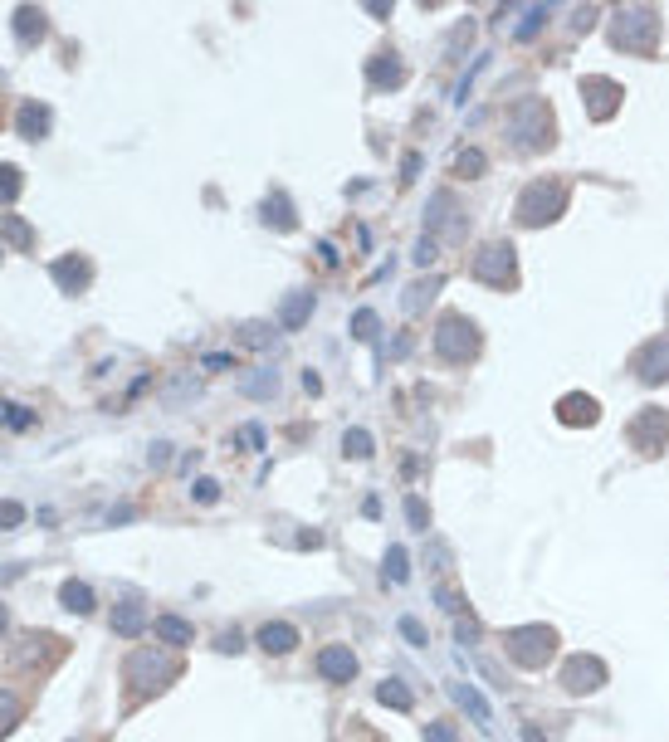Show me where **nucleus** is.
Segmentation results:
<instances>
[{"mask_svg": "<svg viewBox=\"0 0 669 742\" xmlns=\"http://www.w3.org/2000/svg\"><path fill=\"white\" fill-rule=\"evenodd\" d=\"M176 660H166L162 650H133L127 654V664H122V679H127V694L133 698H152V694H162L166 684L176 679Z\"/></svg>", "mask_w": 669, "mask_h": 742, "instance_id": "obj_1", "label": "nucleus"}, {"mask_svg": "<svg viewBox=\"0 0 669 742\" xmlns=\"http://www.w3.org/2000/svg\"><path fill=\"white\" fill-rule=\"evenodd\" d=\"M654 39H660V16H654L650 5H621L616 16H611V45L616 49L650 54Z\"/></svg>", "mask_w": 669, "mask_h": 742, "instance_id": "obj_2", "label": "nucleus"}, {"mask_svg": "<svg viewBox=\"0 0 669 742\" xmlns=\"http://www.w3.org/2000/svg\"><path fill=\"white\" fill-rule=\"evenodd\" d=\"M562 206H567V186L543 176V181H533L528 191L518 196L514 220H518V225H533V230H537V225H552V220H558V216H562Z\"/></svg>", "mask_w": 669, "mask_h": 742, "instance_id": "obj_3", "label": "nucleus"}, {"mask_svg": "<svg viewBox=\"0 0 669 742\" xmlns=\"http://www.w3.org/2000/svg\"><path fill=\"white\" fill-rule=\"evenodd\" d=\"M547 137H552V108L543 98H523L514 108V122H508V142L533 152V147H547Z\"/></svg>", "mask_w": 669, "mask_h": 742, "instance_id": "obj_4", "label": "nucleus"}, {"mask_svg": "<svg viewBox=\"0 0 669 742\" xmlns=\"http://www.w3.org/2000/svg\"><path fill=\"white\" fill-rule=\"evenodd\" d=\"M552 650H558V631H552V625L508 631V654H514V664H523V669H543L552 660Z\"/></svg>", "mask_w": 669, "mask_h": 742, "instance_id": "obj_5", "label": "nucleus"}, {"mask_svg": "<svg viewBox=\"0 0 669 742\" xmlns=\"http://www.w3.org/2000/svg\"><path fill=\"white\" fill-rule=\"evenodd\" d=\"M435 352L445 356V362H469V356L479 352V327L469 323L464 313L440 318V327H435Z\"/></svg>", "mask_w": 669, "mask_h": 742, "instance_id": "obj_6", "label": "nucleus"}, {"mask_svg": "<svg viewBox=\"0 0 669 742\" xmlns=\"http://www.w3.org/2000/svg\"><path fill=\"white\" fill-rule=\"evenodd\" d=\"M474 274L483 283H494V289H508V283L518 279V254L508 239H489L479 254H474Z\"/></svg>", "mask_w": 669, "mask_h": 742, "instance_id": "obj_7", "label": "nucleus"}, {"mask_svg": "<svg viewBox=\"0 0 669 742\" xmlns=\"http://www.w3.org/2000/svg\"><path fill=\"white\" fill-rule=\"evenodd\" d=\"M635 440L645 454H660L664 445H669V410H660V406H650V410H640V416L631 420V430H625Z\"/></svg>", "mask_w": 669, "mask_h": 742, "instance_id": "obj_8", "label": "nucleus"}, {"mask_svg": "<svg viewBox=\"0 0 669 742\" xmlns=\"http://www.w3.org/2000/svg\"><path fill=\"white\" fill-rule=\"evenodd\" d=\"M606 684V664L596 660V654H572L562 669V689L567 694H591V689H601Z\"/></svg>", "mask_w": 669, "mask_h": 742, "instance_id": "obj_9", "label": "nucleus"}, {"mask_svg": "<svg viewBox=\"0 0 669 742\" xmlns=\"http://www.w3.org/2000/svg\"><path fill=\"white\" fill-rule=\"evenodd\" d=\"M581 103H587L591 122H606L611 112L621 108V83H616V79H606V74L587 79V83H581Z\"/></svg>", "mask_w": 669, "mask_h": 742, "instance_id": "obj_10", "label": "nucleus"}, {"mask_svg": "<svg viewBox=\"0 0 669 742\" xmlns=\"http://www.w3.org/2000/svg\"><path fill=\"white\" fill-rule=\"evenodd\" d=\"M635 376L645 381V387H664L669 381V337H654L635 352Z\"/></svg>", "mask_w": 669, "mask_h": 742, "instance_id": "obj_11", "label": "nucleus"}, {"mask_svg": "<svg viewBox=\"0 0 669 742\" xmlns=\"http://www.w3.org/2000/svg\"><path fill=\"white\" fill-rule=\"evenodd\" d=\"M318 674H323L327 684H347L352 674H357V654H352L347 645H327V650H318Z\"/></svg>", "mask_w": 669, "mask_h": 742, "instance_id": "obj_12", "label": "nucleus"}, {"mask_svg": "<svg viewBox=\"0 0 669 742\" xmlns=\"http://www.w3.org/2000/svg\"><path fill=\"white\" fill-rule=\"evenodd\" d=\"M49 274L59 279L64 293H79V289H89V274H93V269H89V260H83V254H64V260L49 264Z\"/></svg>", "mask_w": 669, "mask_h": 742, "instance_id": "obj_13", "label": "nucleus"}, {"mask_svg": "<svg viewBox=\"0 0 669 742\" xmlns=\"http://www.w3.org/2000/svg\"><path fill=\"white\" fill-rule=\"evenodd\" d=\"M112 631L118 635H142L147 631V606H142V596H122L118 610H112Z\"/></svg>", "mask_w": 669, "mask_h": 742, "instance_id": "obj_14", "label": "nucleus"}, {"mask_svg": "<svg viewBox=\"0 0 669 742\" xmlns=\"http://www.w3.org/2000/svg\"><path fill=\"white\" fill-rule=\"evenodd\" d=\"M596 416H601V406H596L591 396H581V391L562 396V406H558V420L562 425H596Z\"/></svg>", "mask_w": 669, "mask_h": 742, "instance_id": "obj_15", "label": "nucleus"}, {"mask_svg": "<svg viewBox=\"0 0 669 742\" xmlns=\"http://www.w3.org/2000/svg\"><path fill=\"white\" fill-rule=\"evenodd\" d=\"M425 225L440 235H460V216H454V196H435L430 206H425Z\"/></svg>", "mask_w": 669, "mask_h": 742, "instance_id": "obj_16", "label": "nucleus"}, {"mask_svg": "<svg viewBox=\"0 0 669 742\" xmlns=\"http://www.w3.org/2000/svg\"><path fill=\"white\" fill-rule=\"evenodd\" d=\"M366 79H372V89H401L406 64L396 59V54H377V59L366 64Z\"/></svg>", "mask_w": 669, "mask_h": 742, "instance_id": "obj_17", "label": "nucleus"}, {"mask_svg": "<svg viewBox=\"0 0 669 742\" xmlns=\"http://www.w3.org/2000/svg\"><path fill=\"white\" fill-rule=\"evenodd\" d=\"M450 698L460 704L469 718H474L479 727H489V718H494V708H489V698H483L479 689H469V684H450Z\"/></svg>", "mask_w": 669, "mask_h": 742, "instance_id": "obj_18", "label": "nucleus"}, {"mask_svg": "<svg viewBox=\"0 0 669 742\" xmlns=\"http://www.w3.org/2000/svg\"><path fill=\"white\" fill-rule=\"evenodd\" d=\"M260 645H264V654H289L298 645V631H293L289 620H269L264 631H260Z\"/></svg>", "mask_w": 669, "mask_h": 742, "instance_id": "obj_19", "label": "nucleus"}, {"mask_svg": "<svg viewBox=\"0 0 669 742\" xmlns=\"http://www.w3.org/2000/svg\"><path fill=\"white\" fill-rule=\"evenodd\" d=\"M10 25H16L20 45H35V39H45V16H39L35 5H20L16 16H10Z\"/></svg>", "mask_w": 669, "mask_h": 742, "instance_id": "obj_20", "label": "nucleus"}, {"mask_svg": "<svg viewBox=\"0 0 669 742\" xmlns=\"http://www.w3.org/2000/svg\"><path fill=\"white\" fill-rule=\"evenodd\" d=\"M59 606L74 610V616H89V610H93V587H89V581H64Z\"/></svg>", "mask_w": 669, "mask_h": 742, "instance_id": "obj_21", "label": "nucleus"}, {"mask_svg": "<svg viewBox=\"0 0 669 742\" xmlns=\"http://www.w3.org/2000/svg\"><path fill=\"white\" fill-rule=\"evenodd\" d=\"M260 216H264V225H274V230H293V225H298L293 206H289V196H269Z\"/></svg>", "mask_w": 669, "mask_h": 742, "instance_id": "obj_22", "label": "nucleus"}, {"mask_svg": "<svg viewBox=\"0 0 669 742\" xmlns=\"http://www.w3.org/2000/svg\"><path fill=\"white\" fill-rule=\"evenodd\" d=\"M45 132H49V108L45 103H25L20 108V137L35 142V137H45Z\"/></svg>", "mask_w": 669, "mask_h": 742, "instance_id": "obj_23", "label": "nucleus"}, {"mask_svg": "<svg viewBox=\"0 0 669 742\" xmlns=\"http://www.w3.org/2000/svg\"><path fill=\"white\" fill-rule=\"evenodd\" d=\"M308 313H313V293L303 289V293H289V298H283L279 318H283V327H303V323H308Z\"/></svg>", "mask_w": 669, "mask_h": 742, "instance_id": "obj_24", "label": "nucleus"}, {"mask_svg": "<svg viewBox=\"0 0 669 742\" xmlns=\"http://www.w3.org/2000/svg\"><path fill=\"white\" fill-rule=\"evenodd\" d=\"M406 577H410V556H406V547H387V562H381V581H387V587H401Z\"/></svg>", "mask_w": 669, "mask_h": 742, "instance_id": "obj_25", "label": "nucleus"}, {"mask_svg": "<svg viewBox=\"0 0 669 742\" xmlns=\"http://www.w3.org/2000/svg\"><path fill=\"white\" fill-rule=\"evenodd\" d=\"M440 283H445V279L435 274V279H420L416 289H406V298H401V303H406V313H410V318H416V313H420V308H425V303H430V298L440 293Z\"/></svg>", "mask_w": 669, "mask_h": 742, "instance_id": "obj_26", "label": "nucleus"}, {"mask_svg": "<svg viewBox=\"0 0 669 742\" xmlns=\"http://www.w3.org/2000/svg\"><path fill=\"white\" fill-rule=\"evenodd\" d=\"M377 698L387 708H410V684H401V679H381L377 684Z\"/></svg>", "mask_w": 669, "mask_h": 742, "instance_id": "obj_27", "label": "nucleus"}, {"mask_svg": "<svg viewBox=\"0 0 669 742\" xmlns=\"http://www.w3.org/2000/svg\"><path fill=\"white\" fill-rule=\"evenodd\" d=\"M156 635H162L166 645H191V625L181 616H162V620H156Z\"/></svg>", "mask_w": 669, "mask_h": 742, "instance_id": "obj_28", "label": "nucleus"}, {"mask_svg": "<svg viewBox=\"0 0 669 742\" xmlns=\"http://www.w3.org/2000/svg\"><path fill=\"white\" fill-rule=\"evenodd\" d=\"M377 333H381V327H377V313L372 308L352 313V337H357V342H377Z\"/></svg>", "mask_w": 669, "mask_h": 742, "instance_id": "obj_29", "label": "nucleus"}, {"mask_svg": "<svg viewBox=\"0 0 669 742\" xmlns=\"http://www.w3.org/2000/svg\"><path fill=\"white\" fill-rule=\"evenodd\" d=\"M543 20H547V5H528V10H523V20L514 25V39H533V30Z\"/></svg>", "mask_w": 669, "mask_h": 742, "instance_id": "obj_30", "label": "nucleus"}, {"mask_svg": "<svg viewBox=\"0 0 669 742\" xmlns=\"http://www.w3.org/2000/svg\"><path fill=\"white\" fill-rule=\"evenodd\" d=\"M239 342H245V347H274V327L250 323V327H239Z\"/></svg>", "mask_w": 669, "mask_h": 742, "instance_id": "obj_31", "label": "nucleus"}, {"mask_svg": "<svg viewBox=\"0 0 669 742\" xmlns=\"http://www.w3.org/2000/svg\"><path fill=\"white\" fill-rule=\"evenodd\" d=\"M5 235H10V245H16V249H30V239H35V230L20 216H5Z\"/></svg>", "mask_w": 669, "mask_h": 742, "instance_id": "obj_32", "label": "nucleus"}, {"mask_svg": "<svg viewBox=\"0 0 669 742\" xmlns=\"http://www.w3.org/2000/svg\"><path fill=\"white\" fill-rule=\"evenodd\" d=\"M343 450H347V460H366V454H372V435H366V430H347Z\"/></svg>", "mask_w": 669, "mask_h": 742, "instance_id": "obj_33", "label": "nucleus"}, {"mask_svg": "<svg viewBox=\"0 0 669 742\" xmlns=\"http://www.w3.org/2000/svg\"><path fill=\"white\" fill-rule=\"evenodd\" d=\"M454 171H460V176H479V171H483V152H460Z\"/></svg>", "mask_w": 669, "mask_h": 742, "instance_id": "obj_34", "label": "nucleus"}, {"mask_svg": "<svg viewBox=\"0 0 669 742\" xmlns=\"http://www.w3.org/2000/svg\"><path fill=\"white\" fill-rule=\"evenodd\" d=\"M425 742H460V733H454L450 723H430L425 727Z\"/></svg>", "mask_w": 669, "mask_h": 742, "instance_id": "obj_35", "label": "nucleus"}, {"mask_svg": "<svg viewBox=\"0 0 669 742\" xmlns=\"http://www.w3.org/2000/svg\"><path fill=\"white\" fill-rule=\"evenodd\" d=\"M401 635L410 640V645H425V625L416 616H401Z\"/></svg>", "mask_w": 669, "mask_h": 742, "instance_id": "obj_36", "label": "nucleus"}, {"mask_svg": "<svg viewBox=\"0 0 669 742\" xmlns=\"http://www.w3.org/2000/svg\"><path fill=\"white\" fill-rule=\"evenodd\" d=\"M191 498H196V504H216V498H220V489H216L210 479H201V483H191Z\"/></svg>", "mask_w": 669, "mask_h": 742, "instance_id": "obj_37", "label": "nucleus"}, {"mask_svg": "<svg viewBox=\"0 0 669 742\" xmlns=\"http://www.w3.org/2000/svg\"><path fill=\"white\" fill-rule=\"evenodd\" d=\"M406 523H410V527H425V523H430V513H425L420 498H410V504H406Z\"/></svg>", "mask_w": 669, "mask_h": 742, "instance_id": "obj_38", "label": "nucleus"}, {"mask_svg": "<svg viewBox=\"0 0 669 742\" xmlns=\"http://www.w3.org/2000/svg\"><path fill=\"white\" fill-rule=\"evenodd\" d=\"M0 191H5V201H16V196H20V171H16V166H5V176H0Z\"/></svg>", "mask_w": 669, "mask_h": 742, "instance_id": "obj_39", "label": "nucleus"}, {"mask_svg": "<svg viewBox=\"0 0 669 742\" xmlns=\"http://www.w3.org/2000/svg\"><path fill=\"white\" fill-rule=\"evenodd\" d=\"M5 420L16 425V430H25V425H30V410H20V406H5Z\"/></svg>", "mask_w": 669, "mask_h": 742, "instance_id": "obj_40", "label": "nucleus"}, {"mask_svg": "<svg viewBox=\"0 0 669 742\" xmlns=\"http://www.w3.org/2000/svg\"><path fill=\"white\" fill-rule=\"evenodd\" d=\"M216 650H220V654H235V650H245V640H239V635H220Z\"/></svg>", "mask_w": 669, "mask_h": 742, "instance_id": "obj_41", "label": "nucleus"}, {"mask_svg": "<svg viewBox=\"0 0 669 742\" xmlns=\"http://www.w3.org/2000/svg\"><path fill=\"white\" fill-rule=\"evenodd\" d=\"M572 25H577V30H591V25H596V5H591V10H577Z\"/></svg>", "mask_w": 669, "mask_h": 742, "instance_id": "obj_42", "label": "nucleus"}, {"mask_svg": "<svg viewBox=\"0 0 669 742\" xmlns=\"http://www.w3.org/2000/svg\"><path fill=\"white\" fill-rule=\"evenodd\" d=\"M16 723H20V704H16V698H5V733H10Z\"/></svg>", "mask_w": 669, "mask_h": 742, "instance_id": "obj_43", "label": "nucleus"}, {"mask_svg": "<svg viewBox=\"0 0 669 742\" xmlns=\"http://www.w3.org/2000/svg\"><path fill=\"white\" fill-rule=\"evenodd\" d=\"M0 518H5V527H16V523L25 518V508H20V504H5V513H0Z\"/></svg>", "mask_w": 669, "mask_h": 742, "instance_id": "obj_44", "label": "nucleus"}, {"mask_svg": "<svg viewBox=\"0 0 669 742\" xmlns=\"http://www.w3.org/2000/svg\"><path fill=\"white\" fill-rule=\"evenodd\" d=\"M416 176H420V156L410 152V156H406V176H401V181H416Z\"/></svg>", "mask_w": 669, "mask_h": 742, "instance_id": "obj_45", "label": "nucleus"}, {"mask_svg": "<svg viewBox=\"0 0 669 742\" xmlns=\"http://www.w3.org/2000/svg\"><path fill=\"white\" fill-rule=\"evenodd\" d=\"M245 445H250V450L264 445V430H260V425H250V430H245Z\"/></svg>", "mask_w": 669, "mask_h": 742, "instance_id": "obj_46", "label": "nucleus"}, {"mask_svg": "<svg viewBox=\"0 0 669 742\" xmlns=\"http://www.w3.org/2000/svg\"><path fill=\"white\" fill-rule=\"evenodd\" d=\"M430 254H435V245H430V239H420V245H416V264H430Z\"/></svg>", "mask_w": 669, "mask_h": 742, "instance_id": "obj_47", "label": "nucleus"}, {"mask_svg": "<svg viewBox=\"0 0 669 742\" xmlns=\"http://www.w3.org/2000/svg\"><path fill=\"white\" fill-rule=\"evenodd\" d=\"M523 742H547V737H543V727L528 723V727H523Z\"/></svg>", "mask_w": 669, "mask_h": 742, "instance_id": "obj_48", "label": "nucleus"}]
</instances>
